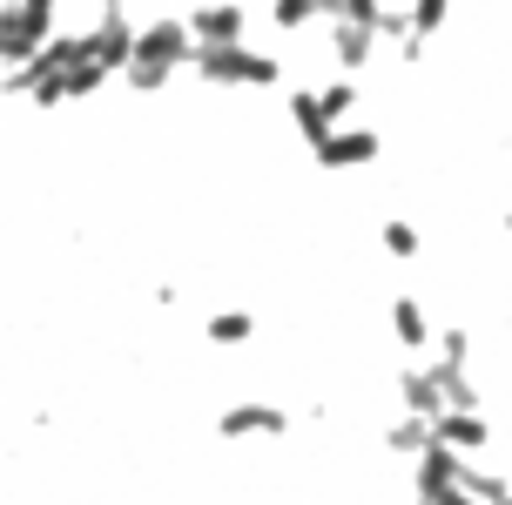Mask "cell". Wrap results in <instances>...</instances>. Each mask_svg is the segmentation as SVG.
<instances>
[{"label":"cell","instance_id":"obj_1","mask_svg":"<svg viewBox=\"0 0 512 505\" xmlns=\"http://www.w3.org/2000/svg\"><path fill=\"white\" fill-rule=\"evenodd\" d=\"M378 155H384V135H378V128L344 122V128H331V135L310 149V162H317L324 176H358V169H371Z\"/></svg>","mask_w":512,"mask_h":505},{"label":"cell","instance_id":"obj_2","mask_svg":"<svg viewBox=\"0 0 512 505\" xmlns=\"http://www.w3.org/2000/svg\"><path fill=\"white\" fill-rule=\"evenodd\" d=\"M432 445H438V452H452V458H479L492 445L486 411H438V418H432Z\"/></svg>","mask_w":512,"mask_h":505},{"label":"cell","instance_id":"obj_3","mask_svg":"<svg viewBox=\"0 0 512 505\" xmlns=\"http://www.w3.org/2000/svg\"><path fill=\"white\" fill-rule=\"evenodd\" d=\"M459 472H465V458L452 452H425V458H411V492H418V505H438L445 492H459Z\"/></svg>","mask_w":512,"mask_h":505},{"label":"cell","instance_id":"obj_4","mask_svg":"<svg viewBox=\"0 0 512 505\" xmlns=\"http://www.w3.org/2000/svg\"><path fill=\"white\" fill-rule=\"evenodd\" d=\"M398 404H405V418H425V425L445 411V384H438L432 364H405L398 371Z\"/></svg>","mask_w":512,"mask_h":505},{"label":"cell","instance_id":"obj_5","mask_svg":"<svg viewBox=\"0 0 512 505\" xmlns=\"http://www.w3.org/2000/svg\"><path fill=\"white\" fill-rule=\"evenodd\" d=\"M283 431H290L283 404H236V411H223V438H283Z\"/></svg>","mask_w":512,"mask_h":505},{"label":"cell","instance_id":"obj_6","mask_svg":"<svg viewBox=\"0 0 512 505\" xmlns=\"http://www.w3.org/2000/svg\"><path fill=\"white\" fill-rule=\"evenodd\" d=\"M391 337H398V351H432V337H438L432 310L418 297H391Z\"/></svg>","mask_w":512,"mask_h":505},{"label":"cell","instance_id":"obj_7","mask_svg":"<svg viewBox=\"0 0 512 505\" xmlns=\"http://www.w3.org/2000/svg\"><path fill=\"white\" fill-rule=\"evenodd\" d=\"M243 7H203L196 21H189V34H203V48H236L243 41Z\"/></svg>","mask_w":512,"mask_h":505},{"label":"cell","instance_id":"obj_8","mask_svg":"<svg viewBox=\"0 0 512 505\" xmlns=\"http://www.w3.org/2000/svg\"><path fill=\"white\" fill-rule=\"evenodd\" d=\"M384 452H391V458H425V452H432V425L398 411V418L384 425Z\"/></svg>","mask_w":512,"mask_h":505},{"label":"cell","instance_id":"obj_9","mask_svg":"<svg viewBox=\"0 0 512 505\" xmlns=\"http://www.w3.org/2000/svg\"><path fill=\"white\" fill-rule=\"evenodd\" d=\"M317 108H324V122H331V128H344V122H351V108H358V81H344V75L324 81V88H317Z\"/></svg>","mask_w":512,"mask_h":505},{"label":"cell","instance_id":"obj_10","mask_svg":"<svg viewBox=\"0 0 512 505\" xmlns=\"http://www.w3.org/2000/svg\"><path fill=\"white\" fill-rule=\"evenodd\" d=\"M378 236H384V256H391V263H418V250H425L418 223H405V216H391V223H384Z\"/></svg>","mask_w":512,"mask_h":505},{"label":"cell","instance_id":"obj_11","mask_svg":"<svg viewBox=\"0 0 512 505\" xmlns=\"http://www.w3.org/2000/svg\"><path fill=\"white\" fill-rule=\"evenodd\" d=\"M250 337H256L250 310H216V317H209V344H250Z\"/></svg>","mask_w":512,"mask_h":505},{"label":"cell","instance_id":"obj_12","mask_svg":"<svg viewBox=\"0 0 512 505\" xmlns=\"http://www.w3.org/2000/svg\"><path fill=\"white\" fill-rule=\"evenodd\" d=\"M438 505H479V499H465V492H445V499H438Z\"/></svg>","mask_w":512,"mask_h":505},{"label":"cell","instance_id":"obj_13","mask_svg":"<svg viewBox=\"0 0 512 505\" xmlns=\"http://www.w3.org/2000/svg\"><path fill=\"white\" fill-rule=\"evenodd\" d=\"M499 229H506V243H512V209H506V216H499Z\"/></svg>","mask_w":512,"mask_h":505},{"label":"cell","instance_id":"obj_14","mask_svg":"<svg viewBox=\"0 0 512 505\" xmlns=\"http://www.w3.org/2000/svg\"><path fill=\"white\" fill-rule=\"evenodd\" d=\"M499 505H512V499H499Z\"/></svg>","mask_w":512,"mask_h":505}]
</instances>
